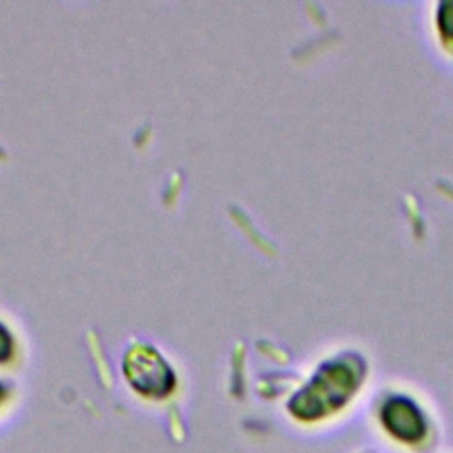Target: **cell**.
I'll list each match as a JSON object with an SVG mask.
<instances>
[{
  "label": "cell",
  "mask_w": 453,
  "mask_h": 453,
  "mask_svg": "<svg viewBox=\"0 0 453 453\" xmlns=\"http://www.w3.org/2000/svg\"><path fill=\"white\" fill-rule=\"evenodd\" d=\"M124 373L142 395L163 398L175 386V375L166 361L147 345H134L124 357Z\"/></svg>",
  "instance_id": "cell-1"
},
{
  "label": "cell",
  "mask_w": 453,
  "mask_h": 453,
  "mask_svg": "<svg viewBox=\"0 0 453 453\" xmlns=\"http://www.w3.org/2000/svg\"><path fill=\"white\" fill-rule=\"evenodd\" d=\"M384 423L402 441H418L425 432L419 412L405 400H393L386 405Z\"/></svg>",
  "instance_id": "cell-2"
},
{
  "label": "cell",
  "mask_w": 453,
  "mask_h": 453,
  "mask_svg": "<svg viewBox=\"0 0 453 453\" xmlns=\"http://www.w3.org/2000/svg\"><path fill=\"white\" fill-rule=\"evenodd\" d=\"M11 356V334L4 326H0V361Z\"/></svg>",
  "instance_id": "cell-3"
},
{
  "label": "cell",
  "mask_w": 453,
  "mask_h": 453,
  "mask_svg": "<svg viewBox=\"0 0 453 453\" xmlns=\"http://www.w3.org/2000/svg\"><path fill=\"white\" fill-rule=\"evenodd\" d=\"M2 395H4V388L0 386V398H2Z\"/></svg>",
  "instance_id": "cell-4"
}]
</instances>
